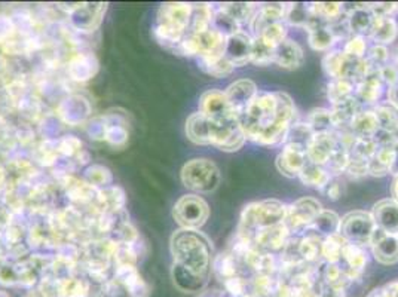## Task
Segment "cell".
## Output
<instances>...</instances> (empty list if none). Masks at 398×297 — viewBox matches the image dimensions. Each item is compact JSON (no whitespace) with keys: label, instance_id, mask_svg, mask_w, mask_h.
I'll return each mask as SVG.
<instances>
[{"label":"cell","instance_id":"6da1fadb","mask_svg":"<svg viewBox=\"0 0 398 297\" xmlns=\"http://www.w3.org/2000/svg\"><path fill=\"white\" fill-rule=\"evenodd\" d=\"M171 251L174 266L197 273L208 275L211 261V247L208 239L198 231L180 229L171 238Z\"/></svg>","mask_w":398,"mask_h":297},{"label":"cell","instance_id":"7a4b0ae2","mask_svg":"<svg viewBox=\"0 0 398 297\" xmlns=\"http://www.w3.org/2000/svg\"><path fill=\"white\" fill-rule=\"evenodd\" d=\"M222 174L219 167L210 159L197 158L185 164L181 169V181L183 185L199 193H210L219 188Z\"/></svg>","mask_w":398,"mask_h":297},{"label":"cell","instance_id":"3957f363","mask_svg":"<svg viewBox=\"0 0 398 297\" xmlns=\"http://www.w3.org/2000/svg\"><path fill=\"white\" fill-rule=\"evenodd\" d=\"M376 229V224L370 213L362 210H354L340 217L339 234L346 243L360 247L370 245L372 235Z\"/></svg>","mask_w":398,"mask_h":297},{"label":"cell","instance_id":"277c9868","mask_svg":"<svg viewBox=\"0 0 398 297\" xmlns=\"http://www.w3.org/2000/svg\"><path fill=\"white\" fill-rule=\"evenodd\" d=\"M173 215L181 229L198 231L207 223L210 207L207 201L198 195H185L176 202Z\"/></svg>","mask_w":398,"mask_h":297},{"label":"cell","instance_id":"5b68a950","mask_svg":"<svg viewBox=\"0 0 398 297\" xmlns=\"http://www.w3.org/2000/svg\"><path fill=\"white\" fill-rule=\"evenodd\" d=\"M321 210L323 205L320 201L311 197H303L287 205V215L284 223L289 227L291 235H303L309 229L315 217L321 213Z\"/></svg>","mask_w":398,"mask_h":297},{"label":"cell","instance_id":"8992f818","mask_svg":"<svg viewBox=\"0 0 398 297\" xmlns=\"http://www.w3.org/2000/svg\"><path fill=\"white\" fill-rule=\"evenodd\" d=\"M199 113L214 123L238 121L236 112L232 109L224 91L220 89H210L202 94L199 100Z\"/></svg>","mask_w":398,"mask_h":297},{"label":"cell","instance_id":"52a82bcc","mask_svg":"<svg viewBox=\"0 0 398 297\" xmlns=\"http://www.w3.org/2000/svg\"><path fill=\"white\" fill-rule=\"evenodd\" d=\"M245 142L247 139L238 121L223 123L211 122L210 146L217 147L222 152H236L245 144Z\"/></svg>","mask_w":398,"mask_h":297},{"label":"cell","instance_id":"ba28073f","mask_svg":"<svg viewBox=\"0 0 398 297\" xmlns=\"http://www.w3.org/2000/svg\"><path fill=\"white\" fill-rule=\"evenodd\" d=\"M290 238L291 234L286 223H280L275 226L263 227V229H257L253 238V243L259 250L277 256L286 248Z\"/></svg>","mask_w":398,"mask_h":297},{"label":"cell","instance_id":"9c48e42d","mask_svg":"<svg viewBox=\"0 0 398 297\" xmlns=\"http://www.w3.org/2000/svg\"><path fill=\"white\" fill-rule=\"evenodd\" d=\"M252 50H253V34L247 33L245 30H240L226 40L224 56L235 67H243L252 63Z\"/></svg>","mask_w":398,"mask_h":297},{"label":"cell","instance_id":"30bf717a","mask_svg":"<svg viewBox=\"0 0 398 297\" xmlns=\"http://www.w3.org/2000/svg\"><path fill=\"white\" fill-rule=\"evenodd\" d=\"M372 254L379 261L381 265L390 266L398 264V239L397 235H390L383 231H381L379 227L374 229L370 245Z\"/></svg>","mask_w":398,"mask_h":297},{"label":"cell","instance_id":"8fae6325","mask_svg":"<svg viewBox=\"0 0 398 297\" xmlns=\"http://www.w3.org/2000/svg\"><path fill=\"white\" fill-rule=\"evenodd\" d=\"M306 162H308V158H306L305 148L291 144H284L282 151L277 156L275 167L281 176L287 178H296L299 177Z\"/></svg>","mask_w":398,"mask_h":297},{"label":"cell","instance_id":"7c38bea8","mask_svg":"<svg viewBox=\"0 0 398 297\" xmlns=\"http://www.w3.org/2000/svg\"><path fill=\"white\" fill-rule=\"evenodd\" d=\"M370 214L374 224L381 231L390 235H398V202L395 199L385 198L378 201L373 205Z\"/></svg>","mask_w":398,"mask_h":297},{"label":"cell","instance_id":"4fadbf2b","mask_svg":"<svg viewBox=\"0 0 398 297\" xmlns=\"http://www.w3.org/2000/svg\"><path fill=\"white\" fill-rule=\"evenodd\" d=\"M337 143L339 140L335 131L315 134L308 148H306V158H308L309 162L315 165L326 167L330 156H332L335 148L337 147Z\"/></svg>","mask_w":398,"mask_h":297},{"label":"cell","instance_id":"5bb4252c","mask_svg":"<svg viewBox=\"0 0 398 297\" xmlns=\"http://www.w3.org/2000/svg\"><path fill=\"white\" fill-rule=\"evenodd\" d=\"M257 93V85L252 79H240V81H235L224 89V94L238 116L248 107V105L253 101Z\"/></svg>","mask_w":398,"mask_h":297},{"label":"cell","instance_id":"9a60e30c","mask_svg":"<svg viewBox=\"0 0 398 297\" xmlns=\"http://www.w3.org/2000/svg\"><path fill=\"white\" fill-rule=\"evenodd\" d=\"M345 14L352 36H364L369 39L374 20H376L370 9V3H354L349 9L345 8Z\"/></svg>","mask_w":398,"mask_h":297},{"label":"cell","instance_id":"2e32d148","mask_svg":"<svg viewBox=\"0 0 398 297\" xmlns=\"http://www.w3.org/2000/svg\"><path fill=\"white\" fill-rule=\"evenodd\" d=\"M287 215V205L278 199H265L257 202L256 224L257 229L284 223Z\"/></svg>","mask_w":398,"mask_h":297},{"label":"cell","instance_id":"e0dca14e","mask_svg":"<svg viewBox=\"0 0 398 297\" xmlns=\"http://www.w3.org/2000/svg\"><path fill=\"white\" fill-rule=\"evenodd\" d=\"M305 54L300 45L293 39H286L275 48L274 64L284 70H296L303 66Z\"/></svg>","mask_w":398,"mask_h":297},{"label":"cell","instance_id":"ac0fdd59","mask_svg":"<svg viewBox=\"0 0 398 297\" xmlns=\"http://www.w3.org/2000/svg\"><path fill=\"white\" fill-rule=\"evenodd\" d=\"M306 31H308L309 47L314 51L330 52V50L335 47L336 39L333 36L332 30H330L328 24H326L324 21L316 18L315 15H312L308 27H306Z\"/></svg>","mask_w":398,"mask_h":297},{"label":"cell","instance_id":"d6986e66","mask_svg":"<svg viewBox=\"0 0 398 297\" xmlns=\"http://www.w3.org/2000/svg\"><path fill=\"white\" fill-rule=\"evenodd\" d=\"M286 8L287 3H265L260 5L257 9V14L253 18L252 27L253 36H259L268 26L275 24V22H284L286 20Z\"/></svg>","mask_w":398,"mask_h":297},{"label":"cell","instance_id":"ffe728a7","mask_svg":"<svg viewBox=\"0 0 398 297\" xmlns=\"http://www.w3.org/2000/svg\"><path fill=\"white\" fill-rule=\"evenodd\" d=\"M385 91V84L379 70H372L360 84L355 85V97L361 105H376Z\"/></svg>","mask_w":398,"mask_h":297},{"label":"cell","instance_id":"44dd1931","mask_svg":"<svg viewBox=\"0 0 398 297\" xmlns=\"http://www.w3.org/2000/svg\"><path fill=\"white\" fill-rule=\"evenodd\" d=\"M323 239L314 231H306L299 236V254L308 265L315 266L323 260Z\"/></svg>","mask_w":398,"mask_h":297},{"label":"cell","instance_id":"7402d4cb","mask_svg":"<svg viewBox=\"0 0 398 297\" xmlns=\"http://www.w3.org/2000/svg\"><path fill=\"white\" fill-rule=\"evenodd\" d=\"M361 109H364V106L361 105L355 96H352L351 98L345 100L344 102H340V105H336L330 109L335 131L348 130L351 121L354 119V116Z\"/></svg>","mask_w":398,"mask_h":297},{"label":"cell","instance_id":"603a6c76","mask_svg":"<svg viewBox=\"0 0 398 297\" xmlns=\"http://www.w3.org/2000/svg\"><path fill=\"white\" fill-rule=\"evenodd\" d=\"M342 260L346 264V275L349 278V281L357 280L364 268L367 266V251L364 250V247L355 245V244H346L344 248V254H342Z\"/></svg>","mask_w":398,"mask_h":297},{"label":"cell","instance_id":"cb8c5ba5","mask_svg":"<svg viewBox=\"0 0 398 297\" xmlns=\"http://www.w3.org/2000/svg\"><path fill=\"white\" fill-rule=\"evenodd\" d=\"M398 38V22L394 17H376L373 29L369 34V39L374 45L388 47Z\"/></svg>","mask_w":398,"mask_h":297},{"label":"cell","instance_id":"d4e9b609","mask_svg":"<svg viewBox=\"0 0 398 297\" xmlns=\"http://www.w3.org/2000/svg\"><path fill=\"white\" fill-rule=\"evenodd\" d=\"M186 134L189 140L195 144L210 146L211 137V122L202 113H193L186 121Z\"/></svg>","mask_w":398,"mask_h":297},{"label":"cell","instance_id":"484cf974","mask_svg":"<svg viewBox=\"0 0 398 297\" xmlns=\"http://www.w3.org/2000/svg\"><path fill=\"white\" fill-rule=\"evenodd\" d=\"M370 72L372 67L369 66L366 59H355V56H349L344 52V60H342V67H340L339 79H345V81L357 85Z\"/></svg>","mask_w":398,"mask_h":297},{"label":"cell","instance_id":"4316f807","mask_svg":"<svg viewBox=\"0 0 398 297\" xmlns=\"http://www.w3.org/2000/svg\"><path fill=\"white\" fill-rule=\"evenodd\" d=\"M348 130L355 137H374L381 128L373 109H361L351 121Z\"/></svg>","mask_w":398,"mask_h":297},{"label":"cell","instance_id":"83f0119b","mask_svg":"<svg viewBox=\"0 0 398 297\" xmlns=\"http://www.w3.org/2000/svg\"><path fill=\"white\" fill-rule=\"evenodd\" d=\"M219 8L223 10L224 14L229 15L240 27L245 24H252V21L256 17L257 9H259L256 3H245V2L223 3Z\"/></svg>","mask_w":398,"mask_h":297},{"label":"cell","instance_id":"f1b7e54d","mask_svg":"<svg viewBox=\"0 0 398 297\" xmlns=\"http://www.w3.org/2000/svg\"><path fill=\"white\" fill-rule=\"evenodd\" d=\"M298 178L303 183L305 186L323 190L327 183L330 181V178H332V176L327 173V169L324 167L315 165V164L308 161L305 164V167L300 171V174Z\"/></svg>","mask_w":398,"mask_h":297},{"label":"cell","instance_id":"f546056e","mask_svg":"<svg viewBox=\"0 0 398 297\" xmlns=\"http://www.w3.org/2000/svg\"><path fill=\"white\" fill-rule=\"evenodd\" d=\"M340 215L332 210H321V213L315 217L308 231H314L323 238L339 234Z\"/></svg>","mask_w":398,"mask_h":297},{"label":"cell","instance_id":"4dcf8cb0","mask_svg":"<svg viewBox=\"0 0 398 297\" xmlns=\"http://www.w3.org/2000/svg\"><path fill=\"white\" fill-rule=\"evenodd\" d=\"M352 96H355V85L345 81V79H332L327 85V100L332 107L340 105Z\"/></svg>","mask_w":398,"mask_h":297},{"label":"cell","instance_id":"1f68e13d","mask_svg":"<svg viewBox=\"0 0 398 297\" xmlns=\"http://www.w3.org/2000/svg\"><path fill=\"white\" fill-rule=\"evenodd\" d=\"M311 18H312V13H311L309 3H287L286 20H284V22H286L287 26L306 30Z\"/></svg>","mask_w":398,"mask_h":297},{"label":"cell","instance_id":"d6a6232c","mask_svg":"<svg viewBox=\"0 0 398 297\" xmlns=\"http://www.w3.org/2000/svg\"><path fill=\"white\" fill-rule=\"evenodd\" d=\"M348 243L340 234L326 236L323 239V260L324 264H340L344 248Z\"/></svg>","mask_w":398,"mask_h":297},{"label":"cell","instance_id":"836d02e7","mask_svg":"<svg viewBox=\"0 0 398 297\" xmlns=\"http://www.w3.org/2000/svg\"><path fill=\"white\" fill-rule=\"evenodd\" d=\"M305 122L309 125V128L312 130L314 134L335 131L333 122H332V113H330V109H326V107L312 109L308 113V116H306Z\"/></svg>","mask_w":398,"mask_h":297},{"label":"cell","instance_id":"e575fe53","mask_svg":"<svg viewBox=\"0 0 398 297\" xmlns=\"http://www.w3.org/2000/svg\"><path fill=\"white\" fill-rule=\"evenodd\" d=\"M314 135L315 134L312 132V130L309 128L308 123L298 121V122L293 123L291 127H290L284 144L298 146V147H302V148H305V151H306V148H308V146H309V143L312 142Z\"/></svg>","mask_w":398,"mask_h":297},{"label":"cell","instance_id":"d590c367","mask_svg":"<svg viewBox=\"0 0 398 297\" xmlns=\"http://www.w3.org/2000/svg\"><path fill=\"white\" fill-rule=\"evenodd\" d=\"M199 68L213 77H226L234 73L235 66L226 59V56H220V59H199Z\"/></svg>","mask_w":398,"mask_h":297},{"label":"cell","instance_id":"8d00e7d4","mask_svg":"<svg viewBox=\"0 0 398 297\" xmlns=\"http://www.w3.org/2000/svg\"><path fill=\"white\" fill-rule=\"evenodd\" d=\"M311 13L316 18L324 21L326 24H330L336 20H339L345 14V5L339 2H320V3H309Z\"/></svg>","mask_w":398,"mask_h":297},{"label":"cell","instance_id":"74e56055","mask_svg":"<svg viewBox=\"0 0 398 297\" xmlns=\"http://www.w3.org/2000/svg\"><path fill=\"white\" fill-rule=\"evenodd\" d=\"M373 112L376 115L381 131L392 132L398 127V110L391 106L388 101L378 102V106L373 109Z\"/></svg>","mask_w":398,"mask_h":297},{"label":"cell","instance_id":"f35d334b","mask_svg":"<svg viewBox=\"0 0 398 297\" xmlns=\"http://www.w3.org/2000/svg\"><path fill=\"white\" fill-rule=\"evenodd\" d=\"M321 278L327 284V287L336 289H345L351 282L346 275V271L340 268V264H324Z\"/></svg>","mask_w":398,"mask_h":297},{"label":"cell","instance_id":"ab89813d","mask_svg":"<svg viewBox=\"0 0 398 297\" xmlns=\"http://www.w3.org/2000/svg\"><path fill=\"white\" fill-rule=\"evenodd\" d=\"M348 162H349V151L344 144L337 143V147L335 148L332 156H330L328 162L326 164L324 168L332 177H339L346 171Z\"/></svg>","mask_w":398,"mask_h":297},{"label":"cell","instance_id":"60d3db41","mask_svg":"<svg viewBox=\"0 0 398 297\" xmlns=\"http://www.w3.org/2000/svg\"><path fill=\"white\" fill-rule=\"evenodd\" d=\"M378 148L379 146L373 137H355L348 151L351 156H357L361 159H366V161H370V159L376 155Z\"/></svg>","mask_w":398,"mask_h":297},{"label":"cell","instance_id":"b9f144b4","mask_svg":"<svg viewBox=\"0 0 398 297\" xmlns=\"http://www.w3.org/2000/svg\"><path fill=\"white\" fill-rule=\"evenodd\" d=\"M275 48L269 47L260 38H253V50H252V63L257 67H266L274 64Z\"/></svg>","mask_w":398,"mask_h":297},{"label":"cell","instance_id":"7bdbcfd3","mask_svg":"<svg viewBox=\"0 0 398 297\" xmlns=\"http://www.w3.org/2000/svg\"><path fill=\"white\" fill-rule=\"evenodd\" d=\"M253 38H260L265 43H268L269 47L277 48L280 43H282L289 38L287 24L286 22H275V24L268 26L259 34V36H253Z\"/></svg>","mask_w":398,"mask_h":297},{"label":"cell","instance_id":"ee69618b","mask_svg":"<svg viewBox=\"0 0 398 297\" xmlns=\"http://www.w3.org/2000/svg\"><path fill=\"white\" fill-rule=\"evenodd\" d=\"M238 264H240V260L235 257L232 251H226V253L219 254V257L215 259L214 269L217 271L220 277H224V280H229L238 275Z\"/></svg>","mask_w":398,"mask_h":297},{"label":"cell","instance_id":"f6af8a7d","mask_svg":"<svg viewBox=\"0 0 398 297\" xmlns=\"http://www.w3.org/2000/svg\"><path fill=\"white\" fill-rule=\"evenodd\" d=\"M366 61L369 63V66L372 67V70H379L381 67H383L385 64L390 63V50L388 47H383V45H372L367 50Z\"/></svg>","mask_w":398,"mask_h":297},{"label":"cell","instance_id":"bcb514c9","mask_svg":"<svg viewBox=\"0 0 398 297\" xmlns=\"http://www.w3.org/2000/svg\"><path fill=\"white\" fill-rule=\"evenodd\" d=\"M344 60V51H330L324 55L323 59V70L324 73L332 79H339L340 76V67H342Z\"/></svg>","mask_w":398,"mask_h":297},{"label":"cell","instance_id":"7dc6e473","mask_svg":"<svg viewBox=\"0 0 398 297\" xmlns=\"http://www.w3.org/2000/svg\"><path fill=\"white\" fill-rule=\"evenodd\" d=\"M369 50L367 38L364 36H351L344 47V52L349 56H355V59H364Z\"/></svg>","mask_w":398,"mask_h":297},{"label":"cell","instance_id":"c3c4849f","mask_svg":"<svg viewBox=\"0 0 398 297\" xmlns=\"http://www.w3.org/2000/svg\"><path fill=\"white\" fill-rule=\"evenodd\" d=\"M345 173L352 178H362L369 176V161L349 155V162Z\"/></svg>","mask_w":398,"mask_h":297},{"label":"cell","instance_id":"681fc988","mask_svg":"<svg viewBox=\"0 0 398 297\" xmlns=\"http://www.w3.org/2000/svg\"><path fill=\"white\" fill-rule=\"evenodd\" d=\"M328 27H330V30H332L336 42H339V40H345L346 42L352 36L349 24H348L346 14H344L339 20L330 22Z\"/></svg>","mask_w":398,"mask_h":297},{"label":"cell","instance_id":"f907efd6","mask_svg":"<svg viewBox=\"0 0 398 297\" xmlns=\"http://www.w3.org/2000/svg\"><path fill=\"white\" fill-rule=\"evenodd\" d=\"M379 75L382 77L385 86L391 88V86L398 84V67L394 64V61H390L388 64H385L383 67H381Z\"/></svg>","mask_w":398,"mask_h":297},{"label":"cell","instance_id":"816d5d0a","mask_svg":"<svg viewBox=\"0 0 398 297\" xmlns=\"http://www.w3.org/2000/svg\"><path fill=\"white\" fill-rule=\"evenodd\" d=\"M370 9L374 17H394L398 13V2L370 3Z\"/></svg>","mask_w":398,"mask_h":297},{"label":"cell","instance_id":"f5cc1de1","mask_svg":"<svg viewBox=\"0 0 398 297\" xmlns=\"http://www.w3.org/2000/svg\"><path fill=\"white\" fill-rule=\"evenodd\" d=\"M323 192L326 193V197L330 201H339L340 197H342V193H344L342 181L339 180V177H332L326 185V188L323 189Z\"/></svg>","mask_w":398,"mask_h":297},{"label":"cell","instance_id":"db71d44e","mask_svg":"<svg viewBox=\"0 0 398 297\" xmlns=\"http://www.w3.org/2000/svg\"><path fill=\"white\" fill-rule=\"evenodd\" d=\"M226 289L235 297L244 296L247 293V281L240 275H235L229 280H226Z\"/></svg>","mask_w":398,"mask_h":297},{"label":"cell","instance_id":"11a10c76","mask_svg":"<svg viewBox=\"0 0 398 297\" xmlns=\"http://www.w3.org/2000/svg\"><path fill=\"white\" fill-rule=\"evenodd\" d=\"M383 290L385 297H398V281H392L390 284H386Z\"/></svg>","mask_w":398,"mask_h":297},{"label":"cell","instance_id":"9f6ffc18","mask_svg":"<svg viewBox=\"0 0 398 297\" xmlns=\"http://www.w3.org/2000/svg\"><path fill=\"white\" fill-rule=\"evenodd\" d=\"M388 102L398 110V84L388 88Z\"/></svg>","mask_w":398,"mask_h":297},{"label":"cell","instance_id":"6f0895ef","mask_svg":"<svg viewBox=\"0 0 398 297\" xmlns=\"http://www.w3.org/2000/svg\"><path fill=\"white\" fill-rule=\"evenodd\" d=\"M345 289H336V287H327L326 291H323L321 297H344Z\"/></svg>","mask_w":398,"mask_h":297},{"label":"cell","instance_id":"680465c9","mask_svg":"<svg viewBox=\"0 0 398 297\" xmlns=\"http://www.w3.org/2000/svg\"><path fill=\"white\" fill-rule=\"evenodd\" d=\"M391 195H392V199L398 202V176L394 177V181L391 185Z\"/></svg>","mask_w":398,"mask_h":297},{"label":"cell","instance_id":"91938a15","mask_svg":"<svg viewBox=\"0 0 398 297\" xmlns=\"http://www.w3.org/2000/svg\"><path fill=\"white\" fill-rule=\"evenodd\" d=\"M390 174H392L394 177L398 176V147H397V153H395V158H394V162L390 168Z\"/></svg>","mask_w":398,"mask_h":297},{"label":"cell","instance_id":"94428289","mask_svg":"<svg viewBox=\"0 0 398 297\" xmlns=\"http://www.w3.org/2000/svg\"><path fill=\"white\" fill-rule=\"evenodd\" d=\"M369 297H385V296H383V290H382V289L373 290V291L369 294Z\"/></svg>","mask_w":398,"mask_h":297},{"label":"cell","instance_id":"6125c7cd","mask_svg":"<svg viewBox=\"0 0 398 297\" xmlns=\"http://www.w3.org/2000/svg\"><path fill=\"white\" fill-rule=\"evenodd\" d=\"M391 139H392V143L398 147V127L391 132Z\"/></svg>","mask_w":398,"mask_h":297},{"label":"cell","instance_id":"be15d7a7","mask_svg":"<svg viewBox=\"0 0 398 297\" xmlns=\"http://www.w3.org/2000/svg\"><path fill=\"white\" fill-rule=\"evenodd\" d=\"M394 64L398 67V48L394 51Z\"/></svg>","mask_w":398,"mask_h":297},{"label":"cell","instance_id":"e7e4bbea","mask_svg":"<svg viewBox=\"0 0 398 297\" xmlns=\"http://www.w3.org/2000/svg\"><path fill=\"white\" fill-rule=\"evenodd\" d=\"M397 239H398V235H397Z\"/></svg>","mask_w":398,"mask_h":297}]
</instances>
